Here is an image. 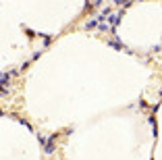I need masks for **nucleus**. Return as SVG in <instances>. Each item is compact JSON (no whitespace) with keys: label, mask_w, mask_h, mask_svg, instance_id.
<instances>
[{"label":"nucleus","mask_w":162,"mask_h":160,"mask_svg":"<svg viewBox=\"0 0 162 160\" xmlns=\"http://www.w3.org/2000/svg\"><path fill=\"white\" fill-rule=\"evenodd\" d=\"M40 141L44 144V152H46V154H52V152H54V141H56V135H52L50 139H48V137H40Z\"/></svg>","instance_id":"nucleus-1"},{"label":"nucleus","mask_w":162,"mask_h":160,"mask_svg":"<svg viewBox=\"0 0 162 160\" xmlns=\"http://www.w3.org/2000/svg\"><path fill=\"white\" fill-rule=\"evenodd\" d=\"M129 2H133V0H114V4H121V6H127Z\"/></svg>","instance_id":"nucleus-2"}]
</instances>
